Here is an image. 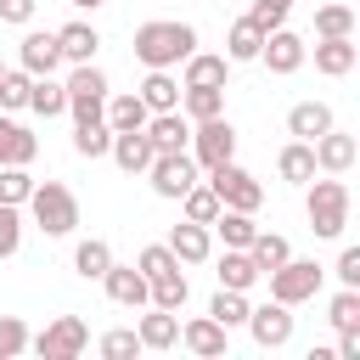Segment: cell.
Returning a JSON list of instances; mask_svg holds the SVG:
<instances>
[{
  "label": "cell",
  "instance_id": "1",
  "mask_svg": "<svg viewBox=\"0 0 360 360\" xmlns=\"http://www.w3.org/2000/svg\"><path fill=\"white\" fill-rule=\"evenodd\" d=\"M191 51H197V28L191 22L158 17V22H141L135 28V62L141 68H180Z\"/></svg>",
  "mask_w": 360,
  "mask_h": 360
},
{
  "label": "cell",
  "instance_id": "2",
  "mask_svg": "<svg viewBox=\"0 0 360 360\" xmlns=\"http://www.w3.org/2000/svg\"><path fill=\"white\" fill-rule=\"evenodd\" d=\"M22 208L34 214V225H39L45 236H73V231H79V197H73L62 180H34V191H28Z\"/></svg>",
  "mask_w": 360,
  "mask_h": 360
},
{
  "label": "cell",
  "instance_id": "3",
  "mask_svg": "<svg viewBox=\"0 0 360 360\" xmlns=\"http://www.w3.org/2000/svg\"><path fill=\"white\" fill-rule=\"evenodd\" d=\"M304 214H309V231L321 242H338L349 231V186L338 174L326 180H309V197H304Z\"/></svg>",
  "mask_w": 360,
  "mask_h": 360
},
{
  "label": "cell",
  "instance_id": "4",
  "mask_svg": "<svg viewBox=\"0 0 360 360\" xmlns=\"http://www.w3.org/2000/svg\"><path fill=\"white\" fill-rule=\"evenodd\" d=\"M208 174V186H214V197H219V208H242V214H259V202H264V186L231 158V163H214V169H202Z\"/></svg>",
  "mask_w": 360,
  "mask_h": 360
},
{
  "label": "cell",
  "instance_id": "5",
  "mask_svg": "<svg viewBox=\"0 0 360 360\" xmlns=\"http://www.w3.org/2000/svg\"><path fill=\"white\" fill-rule=\"evenodd\" d=\"M264 276H270V298H276V304H304V298H315L321 281H326V270H321L315 259H292V253H287L276 270H264Z\"/></svg>",
  "mask_w": 360,
  "mask_h": 360
},
{
  "label": "cell",
  "instance_id": "6",
  "mask_svg": "<svg viewBox=\"0 0 360 360\" xmlns=\"http://www.w3.org/2000/svg\"><path fill=\"white\" fill-rule=\"evenodd\" d=\"M146 180H152V191L158 197H169V202H180L202 174H197V158L191 152H152V163H146Z\"/></svg>",
  "mask_w": 360,
  "mask_h": 360
},
{
  "label": "cell",
  "instance_id": "7",
  "mask_svg": "<svg viewBox=\"0 0 360 360\" xmlns=\"http://www.w3.org/2000/svg\"><path fill=\"white\" fill-rule=\"evenodd\" d=\"M28 349H34L39 360H79V354L90 349V326H84L79 315H56L39 338H28Z\"/></svg>",
  "mask_w": 360,
  "mask_h": 360
},
{
  "label": "cell",
  "instance_id": "8",
  "mask_svg": "<svg viewBox=\"0 0 360 360\" xmlns=\"http://www.w3.org/2000/svg\"><path fill=\"white\" fill-rule=\"evenodd\" d=\"M186 152L197 158V169L231 163V158H236V129H231V118L219 112V118H202V124H191V146H186Z\"/></svg>",
  "mask_w": 360,
  "mask_h": 360
},
{
  "label": "cell",
  "instance_id": "9",
  "mask_svg": "<svg viewBox=\"0 0 360 360\" xmlns=\"http://www.w3.org/2000/svg\"><path fill=\"white\" fill-rule=\"evenodd\" d=\"M259 62H264L276 79H287V73H298V68L309 62V45H304V39H298V34L281 22V28H270V34H264V45H259Z\"/></svg>",
  "mask_w": 360,
  "mask_h": 360
},
{
  "label": "cell",
  "instance_id": "10",
  "mask_svg": "<svg viewBox=\"0 0 360 360\" xmlns=\"http://www.w3.org/2000/svg\"><path fill=\"white\" fill-rule=\"evenodd\" d=\"M248 332H253V343L259 349H287L292 343V304H259V309H248V321H242Z\"/></svg>",
  "mask_w": 360,
  "mask_h": 360
},
{
  "label": "cell",
  "instance_id": "11",
  "mask_svg": "<svg viewBox=\"0 0 360 360\" xmlns=\"http://www.w3.org/2000/svg\"><path fill=\"white\" fill-rule=\"evenodd\" d=\"M17 68L22 73H56L62 68V45H56V28H28L22 45H17Z\"/></svg>",
  "mask_w": 360,
  "mask_h": 360
},
{
  "label": "cell",
  "instance_id": "12",
  "mask_svg": "<svg viewBox=\"0 0 360 360\" xmlns=\"http://www.w3.org/2000/svg\"><path fill=\"white\" fill-rule=\"evenodd\" d=\"M309 152H315V169H321V174H349V169H354V158H360V141H354V135H343V129L332 124L326 135H315V141H309Z\"/></svg>",
  "mask_w": 360,
  "mask_h": 360
},
{
  "label": "cell",
  "instance_id": "13",
  "mask_svg": "<svg viewBox=\"0 0 360 360\" xmlns=\"http://www.w3.org/2000/svg\"><path fill=\"white\" fill-rule=\"evenodd\" d=\"M180 343H186L197 360H219V354L231 349V332H225L214 315H191V321L180 326Z\"/></svg>",
  "mask_w": 360,
  "mask_h": 360
},
{
  "label": "cell",
  "instance_id": "14",
  "mask_svg": "<svg viewBox=\"0 0 360 360\" xmlns=\"http://www.w3.org/2000/svg\"><path fill=\"white\" fill-rule=\"evenodd\" d=\"M146 141H152V152H186L191 146V118L174 107V112H152L146 118Z\"/></svg>",
  "mask_w": 360,
  "mask_h": 360
},
{
  "label": "cell",
  "instance_id": "15",
  "mask_svg": "<svg viewBox=\"0 0 360 360\" xmlns=\"http://www.w3.org/2000/svg\"><path fill=\"white\" fill-rule=\"evenodd\" d=\"M101 287H107V298L118 304V309H141L146 304V276L135 270V264H107V276H101Z\"/></svg>",
  "mask_w": 360,
  "mask_h": 360
},
{
  "label": "cell",
  "instance_id": "16",
  "mask_svg": "<svg viewBox=\"0 0 360 360\" xmlns=\"http://www.w3.org/2000/svg\"><path fill=\"white\" fill-rule=\"evenodd\" d=\"M135 338H141V349H152V354H163V349H174L180 343V315L174 309H146L141 321H135Z\"/></svg>",
  "mask_w": 360,
  "mask_h": 360
},
{
  "label": "cell",
  "instance_id": "17",
  "mask_svg": "<svg viewBox=\"0 0 360 360\" xmlns=\"http://www.w3.org/2000/svg\"><path fill=\"white\" fill-rule=\"evenodd\" d=\"M107 158H112L124 174H146V163H152V141H146V129H112Z\"/></svg>",
  "mask_w": 360,
  "mask_h": 360
},
{
  "label": "cell",
  "instance_id": "18",
  "mask_svg": "<svg viewBox=\"0 0 360 360\" xmlns=\"http://www.w3.org/2000/svg\"><path fill=\"white\" fill-rule=\"evenodd\" d=\"M354 62H360V45H354V34H343V39H315V73H326V79H343V73H354Z\"/></svg>",
  "mask_w": 360,
  "mask_h": 360
},
{
  "label": "cell",
  "instance_id": "19",
  "mask_svg": "<svg viewBox=\"0 0 360 360\" xmlns=\"http://www.w3.org/2000/svg\"><path fill=\"white\" fill-rule=\"evenodd\" d=\"M135 96L146 101V112H174L180 107V79L169 68H146V79L135 84Z\"/></svg>",
  "mask_w": 360,
  "mask_h": 360
},
{
  "label": "cell",
  "instance_id": "20",
  "mask_svg": "<svg viewBox=\"0 0 360 360\" xmlns=\"http://www.w3.org/2000/svg\"><path fill=\"white\" fill-rule=\"evenodd\" d=\"M169 253H174L180 264H202V259L214 253V231H208V225H197V219H186V225H174V231H169Z\"/></svg>",
  "mask_w": 360,
  "mask_h": 360
},
{
  "label": "cell",
  "instance_id": "21",
  "mask_svg": "<svg viewBox=\"0 0 360 360\" xmlns=\"http://www.w3.org/2000/svg\"><path fill=\"white\" fill-rule=\"evenodd\" d=\"M34 152H39V135L11 112H0V163H34Z\"/></svg>",
  "mask_w": 360,
  "mask_h": 360
},
{
  "label": "cell",
  "instance_id": "22",
  "mask_svg": "<svg viewBox=\"0 0 360 360\" xmlns=\"http://www.w3.org/2000/svg\"><path fill=\"white\" fill-rule=\"evenodd\" d=\"M56 45H62V62H96L101 34H96V22H62L56 28Z\"/></svg>",
  "mask_w": 360,
  "mask_h": 360
},
{
  "label": "cell",
  "instance_id": "23",
  "mask_svg": "<svg viewBox=\"0 0 360 360\" xmlns=\"http://www.w3.org/2000/svg\"><path fill=\"white\" fill-rule=\"evenodd\" d=\"M180 112H186L191 124L219 118V112H225V84H180Z\"/></svg>",
  "mask_w": 360,
  "mask_h": 360
},
{
  "label": "cell",
  "instance_id": "24",
  "mask_svg": "<svg viewBox=\"0 0 360 360\" xmlns=\"http://www.w3.org/2000/svg\"><path fill=\"white\" fill-rule=\"evenodd\" d=\"M332 129V107L326 101H298L292 112H287V135L292 141H315V135H326Z\"/></svg>",
  "mask_w": 360,
  "mask_h": 360
},
{
  "label": "cell",
  "instance_id": "25",
  "mask_svg": "<svg viewBox=\"0 0 360 360\" xmlns=\"http://www.w3.org/2000/svg\"><path fill=\"white\" fill-rule=\"evenodd\" d=\"M276 174H281L287 186H309V180H315V152H309V141H287V146L276 152Z\"/></svg>",
  "mask_w": 360,
  "mask_h": 360
},
{
  "label": "cell",
  "instance_id": "26",
  "mask_svg": "<svg viewBox=\"0 0 360 360\" xmlns=\"http://www.w3.org/2000/svg\"><path fill=\"white\" fill-rule=\"evenodd\" d=\"M180 68H186L180 84H225L231 79V56H219V51H191Z\"/></svg>",
  "mask_w": 360,
  "mask_h": 360
},
{
  "label": "cell",
  "instance_id": "27",
  "mask_svg": "<svg viewBox=\"0 0 360 360\" xmlns=\"http://www.w3.org/2000/svg\"><path fill=\"white\" fill-rule=\"evenodd\" d=\"M259 45H264V28L253 17H236L231 34H225V56L231 62H259Z\"/></svg>",
  "mask_w": 360,
  "mask_h": 360
},
{
  "label": "cell",
  "instance_id": "28",
  "mask_svg": "<svg viewBox=\"0 0 360 360\" xmlns=\"http://www.w3.org/2000/svg\"><path fill=\"white\" fill-rule=\"evenodd\" d=\"M28 112H39V118H62V112H68V84H56L51 73H39V79L28 84Z\"/></svg>",
  "mask_w": 360,
  "mask_h": 360
},
{
  "label": "cell",
  "instance_id": "29",
  "mask_svg": "<svg viewBox=\"0 0 360 360\" xmlns=\"http://www.w3.org/2000/svg\"><path fill=\"white\" fill-rule=\"evenodd\" d=\"M101 118H107V129H146L152 112H146V101L135 90H124V96H107V112Z\"/></svg>",
  "mask_w": 360,
  "mask_h": 360
},
{
  "label": "cell",
  "instance_id": "30",
  "mask_svg": "<svg viewBox=\"0 0 360 360\" xmlns=\"http://www.w3.org/2000/svg\"><path fill=\"white\" fill-rule=\"evenodd\" d=\"M214 276H219V287H236V292H248V287L259 281V264L248 259V248H225V253H219V270H214Z\"/></svg>",
  "mask_w": 360,
  "mask_h": 360
},
{
  "label": "cell",
  "instance_id": "31",
  "mask_svg": "<svg viewBox=\"0 0 360 360\" xmlns=\"http://www.w3.org/2000/svg\"><path fill=\"white\" fill-rule=\"evenodd\" d=\"M186 298H191V287H186V270H169V276H152L146 281V304H158V309H186Z\"/></svg>",
  "mask_w": 360,
  "mask_h": 360
},
{
  "label": "cell",
  "instance_id": "32",
  "mask_svg": "<svg viewBox=\"0 0 360 360\" xmlns=\"http://www.w3.org/2000/svg\"><path fill=\"white\" fill-rule=\"evenodd\" d=\"M208 231H219V242H225V248H248L259 225H253V214H242V208H219Z\"/></svg>",
  "mask_w": 360,
  "mask_h": 360
},
{
  "label": "cell",
  "instance_id": "33",
  "mask_svg": "<svg viewBox=\"0 0 360 360\" xmlns=\"http://www.w3.org/2000/svg\"><path fill=\"white\" fill-rule=\"evenodd\" d=\"M107 264H112V248H107L101 236H84V242L73 248V270H79L84 281H101V276H107Z\"/></svg>",
  "mask_w": 360,
  "mask_h": 360
},
{
  "label": "cell",
  "instance_id": "34",
  "mask_svg": "<svg viewBox=\"0 0 360 360\" xmlns=\"http://www.w3.org/2000/svg\"><path fill=\"white\" fill-rule=\"evenodd\" d=\"M287 253H292V248H287V236H276V231H253V242H248V259L259 264V276H264V270H276Z\"/></svg>",
  "mask_w": 360,
  "mask_h": 360
},
{
  "label": "cell",
  "instance_id": "35",
  "mask_svg": "<svg viewBox=\"0 0 360 360\" xmlns=\"http://www.w3.org/2000/svg\"><path fill=\"white\" fill-rule=\"evenodd\" d=\"M248 309H253V304H248V292H236V287H219V292H214V304H208V315H214L225 332H231V326H242V321H248Z\"/></svg>",
  "mask_w": 360,
  "mask_h": 360
},
{
  "label": "cell",
  "instance_id": "36",
  "mask_svg": "<svg viewBox=\"0 0 360 360\" xmlns=\"http://www.w3.org/2000/svg\"><path fill=\"white\" fill-rule=\"evenodd\" d=\"M326 321H332L338 332H360V287H343V292H332V304H326Z\"/></svg>",
  "mask_w": 360,
  "mask_h": 360
},
{
  "label": "cell",
  "instance_id": "37",
  "mask_svg": "<svg viewBox=\"0 0 360 360\" xmlns=\"http://www.w3.org/2000/svg\"><path fill=\"white\" fill-rule=\"evenodd\" d=\"M107 146H112L107 118H101V124H73V152H79V158H107Z\"/></svg>",
  "mask_w": 360,
  "mask_h": 360
},
{
  "label": "cell",
  "instance_id": "38",
  "mask_svg": "<svg viewBox=\"0 0 360 360\" xmlns=\"http://www.w3.org/2000/svg\"><path fill=\"white\" fill-rule=\"evenodd\" d=\"M180 208H186V219H197V225H214V214H219V197H214V186H208V180H197V186L180 197Z\"/></svg>",
  "mask_w": 360,
  "mask_h": 360
},
{
  "label": "cell",
  "instance_id": "39",
  "mask_svg": "<svg viewBox=\"0 0 360 360\" xmlns=\"http://www.w3.org/2000/svg\"><path fill=\"white\" fill-rule=\"evenodd\" d=\"M28 84H34V73L6 68V73H0V112H22V107H28Z\"/></svg>",
  "mask_w": 360,
  "mask_h": 360
},
{
  "label": "cell",
  "instance_id": "40",
  "mask_svg": "<svg viewBox=\"0 0 360 360\" xmlns=\"http://www.w3.org/2000/svg\"><path fill=\"white\" fill-rule=\"evenodd\" d=\"M28 191H34V174H28V163H0V202H28Z\"/></svg>",
  "mask_w": 360,
  "mask_h": 360
},
{
  "label": "cell",
  "instance_id": "41",
  "mask_svg": "<svg viewBox=\"0 0 360 360\" xmlns=\"http://www.w3.org/2000/svg\"><path fill=\"white\" fill-rule=\"evenodd\" d=\"M354 34V11L349 6H321L315 11V39H343Z\"/></svg>",
  "mask_w": 360,
  "mask_h": 360
},
{
  "label": "cell",
  "instance_id": "42",
  "mask_svg": "<svg viewBox=\"0 0 360 360\" xmlns=\"http://www.w3.org/2000/svg\"><path fill=\"white\" fill-rule=\"evenodd\" d=\"M135 270L152 281V276H169V270H180V259L169 253V242H152V248H141V253H135Z\"/></svg>",
  "mask_w": 360,
  "mask_h": 360
},
{
  "label": "cell",
  "instance_id": "43",
  "mask_svg": "<svg viewBox=\"0 0 360 360\" xmlns=\"http://www.w3.org/2000/svg\"><path fill=\"white\" fill-rule=\"evenodd\" d=\"M101 360H129V354H141V338H135V326H112V332H101Z\"/></svg>",
  "mask_w": 360,
  "mask_h": 360
},
{
  "label": "cell",
  "instance_id": "44",
  "mask_svg": "<svg viewBox=\"0 0 360 360\" xmlns=\"http://www.w3.org/2000/svg\"><path fill=\"white\" fill-rule=\"evenodd\" d=\"M28 338H34V332H28L22 315H0V360H17V354L28 349Z\"/></svg>",
  "mask_w": 360,
  "mask_h": 360
},
{
  "label": "cell",
  "instance_id": "45",
  "mask_svg": "<svg viewBox=\"0 0 360 360\" xmlns=\"http://www.w3.org/2000/svg\"><path fill=\"white\" fill-rule=\"evenodd\" d=\"M17 248H22V208L0 202V259H11Z\"/></svg>",
  "mask_w": 360,
  "mask_h": 360
},
{
  "label": "cell",
  "instance_id": "46",
  "mask_svg": "<svg viewBox=\"0 0 360 360\" xmlns=\"http://www.w3.org/2000/svg\"><path fill=\"white\" fill-rule=\"evenodd\" d=\"M107 112V96H68V118L73 124H101Z\"/></svg>",
  "mask_w": 360,
  "mask_h": 360
},
{
  "label": "cell",
  "instance_id": "47",
  "mask_svg": "<svg viewBox=\"0 0 360 360\" xmlns=\"http://www.w3.org/2000/svg\"><path fill=\"white\" fill-rule=\"evenodd\" d=\"M287 11H292V0H253V11H248V17L270 34V28H281V22H287Z\"/></svg>",
  "mask_w": 360,
  "mask_h": 360
},
{
  "label": "cell",
  "instance_id": "48",
  "mask_svg": "<svg viewBox=\"0 0 360 360\" xmlns=\"http://www.w3.org/2000/svg\"><path fill=\"white\" fill-rule=\"evenodd\" d=\"M332 276H338L343 287H360V248H343L338 264H332Z\"/></svg>",
  "mask_w": 360,
  "mask_h": 360
},
{
  "label": "cell",
  "instance_id": "49",
  "mask_svg": "<svg viewBox=\"0 0 360 360\" xmlns=\"http://www.w3.org/2000/svg\"><path fill=\"white\" fill-rule=\"evenodd\" d=\"M34 11H39V0H0V22H34Z\"/></svg>",
  "mask_w": 360,
  "mask_h": 360
},
{
  "label": "cell",
  "instance_id": "50",
  "mask_svg": "<svg viewBox=\"0 0 360 360\" xmlns=\"http://www.w3.org/2000/svg\"><path fill=\"white\" fill-rule=\"evenodd\" d=\"M338 360H360V332H338Z\"/></svg>",
  "mask_w": 360,
  "mask_h": 360
},
{
  "label": "cell",
  "instance_id": "51",
  "mask_svg": "<svg viewBox=\"0 0 360 360\" xmlns=\"http://www.w3.org/2000/svg\"><path fill=\"white\" fill-rule=\"evenodd\" d=\"M68 6H79V11H96V6H107V0H68Z\"/></svg>",
  "mask_w": 360,
  "mask_h": 360
},
{
  "label": "cell",
  "instance_id": "52",
  "mask_svg": "<svg viewBox=\"0 0 360 360\" xmlns=\"http://www.w3.org/2000/svg\"><path fill=\"white\" fill-rule=\"evenodd\" d=\"M0 73H6V62H0Z\"/></svg>",
  "mask_w": 360,
  "mask_h": 360
}]
</instances>
